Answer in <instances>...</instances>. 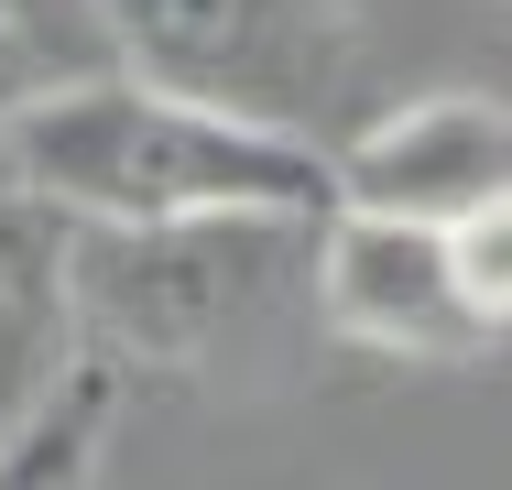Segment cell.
Returning <instances> with one entry per match:
<instances>
[{
  "label": "cell",
  "instance_id": "obj_1",
  "mask_svg": "<svg viewBox=\"0 0 512 490\" xmlns=\"http://www.w3.org/2000/svg\"><path fill=\"white\" fill-rule=\"evenodd\" d=\"M327 218L218 207V218H153V229H77L88 360H109L120 382H229V371L273 360L316 316Z\"/></svg>",
  "mask_w": 512,
  "mask_h": 490
},
{
  "label": "cell",
  "instance_id": "obj_2",
  "mask_svg": "<svg viewBox=\"0 0 512 490\" xmlns=\"http://www.w3.org/2000/svg\"><path fill=\"white\" fill-rule=\"evenodd\" d=\"M11 164L55 196L77 229H153V218H218V207H338V153L295 131H251L229 109H197L142 77H99L44 109H22Z\"/></svg>",
  "mask_w": 512,
  "mask_h": 490
},
{
  "label": "cell",
  "instance_id": "obj_3",
  "mask_svg": "<svg viewBox=\"0 0 512 490\" xmlns=\"http://www.w3.org/2000/svg\"><path fill=\"white\" fill-rule=\"evenodd\" d=\"M109 44H120V77L229 109L251 131H295V142L327 131L360 55L349 0H109Z\"/></svg>",
  "mask_w": 512,
  "mask_h": 490
},
{
  "label": "cell",
  "instance_id": "obj_4",
  "mask_svg": "<svg viewBox=\"0 0 512 490\" xmlns=\"http://www.w3.org/2000/svg\"><path fill=\"white\" fill-rule=\"evenodd\" d=\"M491 196H512V109L480 88L404 98L382 120H360L338 142V207L414 218V229H458Z\"/></svg>",
  "mask_w": 512,
  "mask_h": 490
},
{
  "label": "cell",
  "instance_id": "obj_5",
  "mask_svg": "<svg viewBox=\"0 0 512 490\" xmlns=\"http://www.w3.org/2000/svg\"><path fill=\"white\" fill-rule=\"evenodd\" d=\"M316 316H327L349 349H393V360H458V349H491V327H480L469 294H458L447 229L371 218V207H338V218H327V251H316Z\"/></svg>",
  "mask_w": 512,
  "mask_h": 490
},
{
  "label": "cell",
  "instance_id": "obj_6",
  "mask_svg": "<svg viewBox=\"0 0 512 490\" xmlns=\"http://www.w3.org/2000/svg\"><path fill=\"white\" fill-rule=\"evenodd\" d=\"M88 371L77 316V218L33 186L0 142V436L33 425L55 392Z\"/></svg>",
  "mask_w": 512,
  "mask_h": 490
},
{
  "label": "cell",
  "instance_id": "obj_7",
  "mask_svg": "<svg viewBox=\"0 0 512 490\" xmlns=\"http://www.w3.org/2000/svg\"><path fill=\"white\" fill-rule=\"evenodd\" d=\"M99 77H120L109 0H0V131L66 88H99Z\"/></svg>",
  "mask_w": 512,
  "mask_h": 490
},
{
  "label": "cell",
  "instance_id": "obj_8",
  "mask_svg": "<svg viewBox=\"0 0 512 490\" xmlns=\"http://www.w3.org/2000/svg\"><path fill=\"white\" fill-rule=\"evenodd\" d=\"M120 371L88 360L33 425L0 436V490H109V436H120Z\"/></svg>",
  "mask_w": 512,
  "mask_h": 490
},
{
  "label": "cell",
  "instance_id": "obj_9",
  "mask_svg": "<svg viewBox=\"0 0 512 490\" xmlns=\"http://www.w3.org/2000/svg\"><path fill=\"white\" fill-rule=\"evenodd\" d=\"M447 251H458V294H469V316L502 338V327H512V196H491L480 218H458Z\"/></svg>",
  "mask_w": 512,
  "mask_h": 490
}]
</instances>
